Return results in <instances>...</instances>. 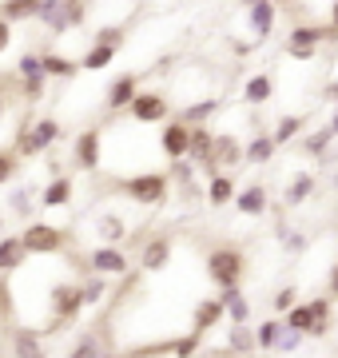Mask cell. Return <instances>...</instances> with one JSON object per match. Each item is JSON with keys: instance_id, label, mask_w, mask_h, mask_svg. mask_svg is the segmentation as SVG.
<instances>
[{"instance_id": "cell-1", "label": "cell", "mask_w": 338, "mask_h": 358, "mask_svg": "<svg viewBox=\"0 0 338 358\" xmlns=\"http://www.w3.org/2000/svg\"><path fill=\"white\" fill-rule=\"evenodd\" d=\"M84 310H88V303H84V287H80V279L52 282V287H48V322H44L40 331H44V334L68 331Z\"/></svg>"}, {"instance_id": "cell-2", "label": "cell", "mask_w": 338, "mask_h": 358, "mask_svg": "<svg viewBox=\"0 0 338 358\" xmlns=\"http://www.w3.org/2000/svg\"><path fill=\"white\" fill-rule=\"evenodd\" d=\"M112 192L128 195L135 207H147L156 211L171 199V176L168 171H135V176H119L112 179Z\"/></svg>"}, {"instance_id": "cell-3", "label": "cell", "mask_w": 338, "mask_h": 358, "mask_svg": "<svg viewBox=\"0 0 338 358\" xmlns=\"http://www.w3.org/2000/svg\"><path fill=\"white\" fill-rule=\"evenodd\" d=\"M203 275L215 291H227V287H243L247 279V251L235 243H219L211 247L207 259H203Z\"/></svg>"}, {"instance_id": "cell-4", "label": "cell", "mask_w": 338, "mask_h": 358, "mask_svg": "<svg viewBox=\"0 0 338 358\" xmlns=\"http://www.w3.org/2000/svg\"><path fill=\"white\" fill-rule=\"evenodd\" d=\"M64 136V124L56 120V115H40V120H24L20 128H16V140H13V152L20 159H36V155L52 152L56 143Z\"/></svg>"}, {"instance_id": "cell-5", "label": "cell", "mask_w": 338, "mask_h": 358, "mask_svg": "<svg viewBox=\"0 0 338 358\" xmlns=\"http://www.w3.org/2000/svg\"><path fill=\"white\" fill-rule=\"evenodd\" d=\"M283 319H286L291 331L307 334V338H326V334H330V319H335V299H330V294H314V299L299 303V307L291 310V315H283Z\"/></svg>"}, {"instance_id": "cell-6", "label": "cell", "mask_w": 338, "mask_h": 358, "mask_svg": "<svg viewBox=\"0 0 338 358\" xmlns=\"http://www.w3.org/2000/svg\"><path fill=\"white\" fill-rule=\"evenodd\" d=\"M20 239H24L28 255H72V247H76V239H72V231H68V227L40 223V219L24 223Z\"/></svg>"}, {"instance_id": "cell-7", "label": "cell", "mask_w": 338, "mask_h": 358, "mask_svg": "<svg viewBox=\"0 0 338 358\" xmlns=\"http://www.w3.org/2000/svg\"><path fill=\"white\" fill-rule=\"evenodd\" d=\"M255 338H259V355H295L307 334L291 331L283 315H279V319L271 315V319H263L259 327H255Z\"/></svg>"}, {"instance_id": "cell-8", "label": "cell", "mask_w": 338, "mask_h": 358, "mask_svg": "<svg viewBox=\"0 0 338 358\" xmlns=\"http://www.w3.org/2000/svg\"><path fill=\"white\" fill-rule=\"evenodd\" d=\"M326 40H338L330 24H295L286 32V56L291 60H314Z\"/></svg>"}, {"instance_id": "cell-9", "label": "cell", "mask_w": 338, "mask_h": 358, "mask_svg": "<svg viewBox=\"0 0 338 358\" xmlns=\"http://www.w3.org/2000/svg\"><path fill=\"white\" fill-rule=\"evenodd\" d=\"M91 275H104V279H131V267H135V259L116 243H100L96 251L84 255Z\"/></svg>"}, {"instance_id": "cell-10", "label": "cell", "mask_w": 338, "mask_h": 358, "mask_svg": "<svg viewBox=\"0 0 338 358\" xmlns=\"http://www.w3.org/2000/svg\"><path fill=\"white\" fill-rule=\"evenodd\" d=\"M16 76V88H20V100L24 103H40L44 92H48V76H44V64H40V48L36 52H24L13 68Z\"/></svg>"}, {"instance_id": "cell-11", "label": "cell", "mask_w": 338, "mask_h": 358, "mask_svg": "<svg viewBox=\"0 0 338 358\" xmlns=\"http://www.w3.org/2000/svg\"><path fill=\"white\" fill-rule=\"evenodd\" d=\"M131 115V124H168L171 120V100H168V92H156V88H143L135 100H131L128 108Z\"/></svg>"}, {"instance_id": "cell-12", "label": "cell", "mask_w": 338, "mask_h": 358, "mask_svg": "<svg viewBox=\"0 0 338 358\" xmlns=\"http://www.w3.org/2000/svg\"><path fill=\"white\" fill-rule=\"evenodd\" d=\"M72 164L80 167V171H100V164H104V131L100 128H84L72 140Z\"/></svg>"}, {"instance_id": "cell-13", "label": "cell", "mask_w": 338, "mask_h": 358, "mask_svg": "<svg viewBox=\"0 0 338 358\" xmlns=\"http://www.w3.org/2000/svg\"><path fill=\"white\" fill-rule=\"evenodd\" d=\"M159 152H163L168 164L187 159V152H191V124H183L179 115H171L168 124L159 128Z\"/></svg>"}, {"instance_id": "cell-14", "label": "cell", "mask_w": 338, "mask_h": 358, "mask_svg": "<svg viewBox=\"0 0 338 358\" xmlns=\"http://www.w3.org/2000/svg\"><path fill=\"white\" fill-rule=\"evenodd\" d=\"M140 92H143V80L135 76V72H119V76L108 84V92H104V112H108V115L128 112L131 100H135Z\"/></svg>"}, {"instance_id": "cell-15", "label": "cell", "mask_w": 338, "mask_h": 358, "mask_svg": "<svg viewBox=\"0 0 338 358\" xmlns=\"http://www.w3.org/2000/svg\"><path fill=\"white\" fill-rule=\"evenodd\" d=\"M8 358H48L44 331H40V327H20V322H16L13 331H8Z\"/></svg>"}, {"instance_id": "cell-16", "label": "cell", "mask_w": 338, "mask_h": 358, "mask_svg": "<svg viewBox=\"0 0 338 358\" xmlns=\"http://www.w3.org/2000/svg\"><path fill=\"white\" fill-rule=\"evenodd\" d=\"M171 251H175V243H171V235H152V239H143L140 243V255H135V267L147 271V275H156V271H163L171 263Z\"/></svg>"}, {"instance_id": "cell-17", "label": "cell", "mask_w": 338, "mask_h": 358, "mask_svg": "<svg viewBox=\"0 0 338 358\" xmlns=\"http://www.w3.org/2000/svg\"><path fill=\"white\" fill-rule=\"evenodd\" d=\"M219 327H227V307L219 303V294H211V299H199L196 310H191V327L187 331H196L207 338L211 331H219Z\"/></svg>"}, {"instance_id": "cell-18", "label": "cell", "mask_w": 338, "mask_h": 358, "mask_svg": "<svg viewBox=\"0 0 338 358\" xmlns=\"http://www.w3.org/2000/svg\"><path fill=\"white\" fill-rule=\"evenodd\" d=\"M223 355H231V358H255L259 355L255 327H251V322H227V350H223Z\"/></svg>"}, {"instance_id": "cell-19", "label": "cell", "mask_w": 338, "mask_h": 358, "mask_svg": "<svg viewBox=\"0 0 338 358\" xmlns=\"http://www.w3.org/2000/svg\"><path fill=\"white\" fill-rule=\"evenodd\" d=\"M72 195H76V179L56 176V179H48V183L40 187V207H44V211H60V207L72 203Z\"/></svg>"}, {"instance_id": "cell-20", "label": "cell", "mask_w": 338, "mask_h": 358, "mask_svg": "<svg viewBox=\"0 0 338 358\" xmlns=\"http://www.w3.org/2000/svg\"><path fill=\"white\" fill-rule=\"evenodd\" d=\"M247 24L259 40H271V32L279 28V4L274 0H255L247 8Z\"/></svg>"}, {"instance_id": "cell-21", "label": "cell", "mask_w": 338, "mask_h": 358, "mask_svg": "<svg viewBox=\"0 0 338 358\" xmlns=\"http://www.w3.org/2000/svg\"><path fill=\"white\" fill-rule=\"evenodd\" d=\"M267 207H271V195H267L263 183H247V187H239V195H235V211L247 215V219L267 215Z\"/></svg>"}, {"instance_id": "cell-22", "label": "cell", "mask_w": 338, "mask_h": 358, "mask_svg": "<svg viewBox=\"0 0 338 358\" xmlns=\"http://www.w3.org/2000/svg\"><path fill=\"white\" fill-rule=\"evenodd\" d=\"M28 259H32V255H28L20 231H16V235H0V275H16Z\"/></svg>"}, {"instance_id": "cell-23", "label": "cell", "mask_w": 338, "mask_h": 358, "mask_svg": "<svg viewBox=\"0 0 338 358\" xmlns=\"http://www.w3.org/2000/svg\"><path fill=\"white\" fill-rule=\"evenodd\" d=\"M235 195H239V183H235L231 171H219V176H211L207 183H203L207 207H227V203H235Z\"/></svg>"}, {"instance_id": "cell-24", "label": "cell", "mask_w": 338, "mask_h": 358, "mask_svg": "<svg viewBox=\"0 0 338 358\" xmlns=\"http://www.w3.org/2000/svg\"><path fill=\"white\" fill-rule=\"evenodd\" d=\"M215 140H219V131L211 128V124L191 128V152H187V159H191L196 167L211 164V155H215Z\"/></svg>"}, {"instance_id": "cell-25", "label": "cell", "mask_w": 338, "mask_h": 358, "mask_svg": "<svg viewBox=\"0 0 338 358\" xmlns=\"http://www.w3.org/2000/svg\"><path fill=\"white\" fill-rule=\"evenodd\" d=\"M128 231H131V223L119 215V211H100V215H96V235H100L104 243L119 247L124 239H128Z\"/></svg>"}, {"instance_id": "cell-26", "label": "cell", "mask_w": 338, "mask_h": 358, "mask_svg": "<svg viewBox=\"0 0 338 358\" xmlns=\"http://www.w3.org/2000/svg\"><path fill=\"white\" fill-rule=\"evenodd\" d=\"M223 112V103L215 100V96H199V100H191L183 112H175L183 120V124H191V128H199V124H211L215 115Z\"/></svg>"}, {"instance_id": "cell-27", "label": "cell", "mask_w": 338, "mask_h": 358, "mask_svg": "<svg viewBox=\"0 0 338 358\" xmlns=\"http://www.w3.org/2000/svg\"><path fill=\"white\" fill-rule=\"evenodd\" d=\"M274 152H279V143H274L271 131H259V136H251V143L243 148V164L251 167H267L274 159Z\"/></svg>"}, {"instance_id": "cell-28", "label": "cell", "mask_w": 338, "mask_h": 358, "mask_svg": "<svg viewBox=\"0 0 338 358\" xmlns=\"http://www.w3.org/2000/svg\"><path fill=\"white\" fill-rule=\"evenodd\" d=\"M40 64H44V76L48 80H72L80 72V60H68L56 48H40Z\"/></svg>"}, {"instance_id": "cell-29", "label": "cell", "mask_w": 338, "mask_h": 358, "mask_svg": "<svg viewBox=\"0 0 338 358\" xmlns=\"http://www.w3.org/2000/svg\"><path fill=\"white\" fill-rule=\"evenodd\" d=\"M271 96H274V76L271 72H255V76H247V84H243V103L263 108V103H271Z\"/></svg>"}, {"instance_id": "cell-30", "label": "cell", "mask_w": 338, "mask_h": 358, "mask_svg": "<svg viewBox=\"0 0 338 358\" xmlns=\"http://www.w3.org/2000/svg\"><path fill=\"white\" fill-rule=\"evenodd\" d=\"M44 0H0V20L8 24H24V20H36Z\"/></svg>"}, {"instance_id": "cell-31", "label": "cell", "mask_w": 338, "mask_h": 358, "mask_svg": "<svg viewBox=\"0 0 338 358\" xmlns=\"http://www.w3.org/2000/svg\"><path fill=\"white\" fill-rule=\"evenodd\" d=\"M36 20L48 28V36H64V32H72V20H68V13H64L60 0H44V8H40Z\"/></svg>"}, {"instance_id": "cell-32", "label": "cell", "mask_w": 338, "mask_h": 358, "mask_svg": "<svg viewBox=\"0 0 338 358\" xmlns=\"http://www.w3.org/2000/svg\"><path fill=\"white\" fill-rule=\"evenodd\" d=\"M219 303L227 307V322H251V303H247V294H243V287L219 291Z\"/></svg>"}, {"instance_id": "cell-33", "label": "cell", "mask_w": 338, "mask_h": 358, "mask_svg": "<svg viewBox=\"0 0 338 358\" xmlns=\"http://www.w3.org/2000/svg\"><path fill=\"white\" fill-rule=\"evenodd\" d=\"M116 56H119V48H112V44H88L84 56H80V72H104Z\"/></svg>"}, {"instance_id": "cell-34", "label": "cell", "mask_w": 338, "mask_h": 358, "mask_svg": "<svg viewBox=\"0 0 338 358\" xmlns=\"http://www.w3.org/2000/svg\"><path fill=\"white\" fill-rule=\"evenodd\" d=\"M40 207V192H32L28 183H20L13 195H8V211H13L16 219H24V223H32V211Z\"/></svg>"}, {"instance_id": "cell-35", "label": "cell", "mask_w": 338, "mask_h": 358, "mask_svg": "<svg viewBox=\"0 0 338 358\" xmlns=\"http://www.w3.org/2000/svg\"><path fill=\"white\" fill-rule=\"evenodd\" d=\"M104 350H112V346L100 343V334H96V331H84L76 343L68 346V355H64V358H104Z\"/></svg>"}, {"instance_id": "cell-36", "label": "cell", "mask_w": 338, "mask_h": 358, "mask_svg": "<svg viewBox=\"0 0 338 358\" xmlns=\"http://www.w3.org/2000/svg\"><path fill=\"white\" fill-rule=\"evenodd\" d=\"M311 195H314V176H311V171H299V176L286 183L283 199H286V207H299V203H307Z\"/></svg>"}, {"instance_id": "cell-37", "label": "cell", "mask_w": 338, "mask_h": 358, "mask_svg": "<svg viewBox=\"0 0 338 358\" xmlns=\"http://www.w3.org/2000/svg\"><path fill=\"white\" fill-rule=\"evenodd\" d=\"M338 136L330 128H318L311 131V136H302V155H311V159H326L330 155V143H335Z\"/></svg>"}, {"instance_id": "cell-38", "label": "cell", "mask_w": 338, "mask_h": 358, "mask_svg": "<svg viewBox=\"0 0 338 358\" xmlns=\"http://www.w3.org/2000/svg\"><path fill=\"white\" fill-rule=\"evenodd\" d=\"M80 287H84V303H88V307H100V303L108 299L112 279H104V275H84V279H80Z\"/></svg>"}, {"instance_id": "cell-39", "label": "cell", "mask_w": 338, "mask_h": 358, "mask_svg": "<svg viewBox=\"0 0 338 358\" xmlns=\"http://www.w3.org/2000/svg\"><path fill=\"white\" fill-rule=\"evenodd\" d=\"M274 143H279V148H286V143H295L302 136V115H283V120H279V124H274Z\"/></svg>"}, {"instance_id": "cell-40", "label": "cell", "mask_w": 338, "mask_h": 358, "mask_svg": "<svg viewBox=\"0 0 338 358\" xmlns=\"http://www.w3.org/2000/svg\"><path fill=\"white\" fill-rule=\"evenodd\" d=\"M271 307L279 310V315H291V310L299 307V287H295V282H286V287H279V291L271 294Z\"/></svg>"}, {"instance_id": "cell-41", "label": "cell", "mask_w": 338, "mask_h": 358, "mask_svg": "<svg viewBox=\"0 0 338 358\" xmlns=\"http://www.w3.org/2000/svg\"><path fill=\"white\" fill-rule=\"evenodd\" d=\"M124 40H128V24H104V28H96L91 44H112V48H124Z\"/></svg>"}, {"instance_id": "cell-42", "label": "cell", "mask_w": 338, "mask_h": 358, "mask_svg": "<svg viewBox=\"0 0 338 358\" xmlns=\"http://www.w3.org/2000/svg\"><path fill=\"white\" fill-rule=\"evenodd\" d=\"M60 4H64V13H68V20H72V28L88 24V4H91V0H60Z\"/></svg>"}, {"instance_id": "cell-43", "label": "cell", "mask_w": 338, "mask_h": 358, "mask_svg": "<svg viewBox=\"0 0 338 358\" xmlns=\"http://www.w3.org/2000/svg\"><path fill=\"white\" fill-rule=\"evenodd\" d=\"M16 171H20V155H16L13 148H8V152H0V187H4V183H13Z\"/></svg>"}, {"instance_id": "cell-44", "label": "cell", "mask_w": 338, "mask_h": 358, "mask_svg": "<svg viewBox=\"0 0 338 358\" xmlns=\"http://www.w3.org/2000/svg\"><path fill=\"white\" fill-rule=\"evenodd\" d=\"M279 243L291 251V255H299V251H307V235L302 231H291V227H283L279 231Z\"/></svg>"}, {"instance_id": "cell-45", "label": "cell", "mask_w": 338, "mask_h": 358, "mask_svg": "<svg viewBox=\"0 0 338 358\" xmlns=\"http://www.w3.org/2000/svg\"><path fill=\"white\" fill-rule=\"evenodd\" d=\"M16 96H20V88H16V76H13V80H0V120L8 115V108L16 103Z\"/></svg>"}, {"instance_id": "cell-46", "label": "cell", "mask_w": 338, "mask_h": 358, "mask_svg": "<svg viewBox=\"0 0 338 358\" xmlns=\"http://www.w3.org/2000/svg\"><path fill=\"white\" fill-rule=\"evenodd\" d=\"M326 294L338 303V259H335V267H330V275H326Z\"/></svg>"}, {"instance_id": "cell-47", "label": "cell", "mask_w": 338, "mask_h": 358, "mask_svg": "<svg viewBox=\"0 0 338 358\" xmlns=\"http://www.w3.org/2000/svg\"><path fill=\"white\" fill-rule=\"evenodd\" d=\"M8 44H13V24H8V20H0V56L8 52Z\"/></svg>"}, {"instance_id": "cell-48", "label": "cell", "mask_w": 338, "mask_h": 358, "mask_svg": "<svg viewBox=\"0 0 338 358\" xmlns=\"http://www.w3.org/2000/svg\"><path fill=\"white\" fill-rule=\"evenodd\" d=\"M255 44H259V40H235L231 52H235V56H251V52H255Z\"/></svg>"}, {"instance_id": "cell-49", "label": "cell", "mask_w": 338, "mask_h": 358, "mask_svg": "<svg viewBox=\"0 0 338 358\" xmlns=\"http://www.w3.org/2000/svg\"><path fill=\"white\" fill-rule=\"evenodd\" d=\"M323 96H326L330 103H338V80H330V84H326V88H323Z\"/></svg>"}, {"instance_id": "cell-50", "label": "cell", "mask_w": 338, "mask_h": 358, "mask_svg": "<svg viewBox=\"0 0 338 358\" xmlns=\"http://www.w3.org/2000/svg\"><path fill=\"white\" fill-rule=\"evenodd\" d=\"M326 24H330V28H335V32H338V0H335V4H330V13H326Z\"/></svg>"}, {"instance_id": "cell-51", "label": "cell", "mask_w": 338, "mask_h": 358, "mask_svg": "<svg viewBox=\"0 0 338 358\" xmlns=\"http://www.w3.org/2000/svg\"><path fill=\"white\" fill-rule=\"evenodd\" d=\"M326 128H330V131L338 136V103H335V112H330V120H326Z\"/></svg>"}, {"instance_id": "cell-52", "label": "cell", "mask_w": 338, "mask_h": 358, "mask_svg": "<svg viewBox=\"0 0 338 358\" xmlns=\"http://www.w3.org/2000/svg\"><path fill=\"white\" fill-rule=\"evenodd\" d=\"M274 4H279V8H295V4H299V0H274Z\"/></svg>"}, {"instance_id": "cell-53", "label": "cell", "mask_w": 338, "mask_h": 358, "mask_svg": "<svg viewBox=\"0 0 338 358\" xmlns=\"http://www.w3.org/2000/svg\"><path fill=\"white\" fill-rule=\"evenodd\" d=\"M0 235H4V211H0Z\"/></svg>"}]
</instances>
